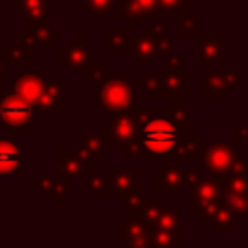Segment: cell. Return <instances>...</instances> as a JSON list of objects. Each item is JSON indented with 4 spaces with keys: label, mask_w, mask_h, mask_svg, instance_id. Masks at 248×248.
<instances>
[{
    "label": "cell",
    "mask_w": 248,
    "mask_h": 248,
    "mask_svg": "<svg viewBox=\"0 0 248 248\" xmlns=\"http://www.w3.org/2000/svg\"><path fill=\"white\" fill-rule=\"evenodd\" d=\"M141 141L151 153L165 155L176 145L178 130H176V126L172 122H169L165 118H155V120H151V122H147L143 126Z\"/></svg>",
    "instance_id": "cell-1"
},
{
    "label": "cell",
    "mask_w": 248,
    "mask_h": 248,
    "mask_svg": "<svg viewBox=\"0 0 248 248\" xmlns=\"http://www.w3.org/2000/svg\"><path fill=\"white\" fill-rule=\"evenodd\" d=\"M21 165V157H19V149L6 141L0 140V174H16L19 170Z\"/></svg>",
    "instance_id": "cell-3"
},
{
    "label": "cell",
    "mask_w": 248,
    "mask_h": 248,
    "mask_svg": "<svg viewBox=\"0 0 248 248\" xmlns=\"http://www.w3.org/2000/svg\"><path fill=\"white\" fill-rule=\"evenodd\" d=\"M33 116V110L19 99L16 97H6L0 103V122L6 128H21L23 124H27Z\"/></svg>",
    "instance_id": "cell-2"
}]
</instances>
